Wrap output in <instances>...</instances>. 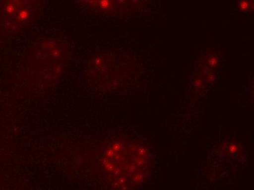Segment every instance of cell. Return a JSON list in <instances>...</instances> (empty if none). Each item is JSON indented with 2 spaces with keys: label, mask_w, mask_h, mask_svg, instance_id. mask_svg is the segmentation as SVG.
<instances>
[{
  "label": "cell",
  "mask_w": 254,
  "mask_h": 190,
  "mask_svg": "<svg viewBox=\"0 0 254 190\" xmlns=\"http://www.w3.org/2000/svg\"><path fill=\"white\" fill-rule=\"evenodd\" d=\"M64 61V51L62 46L56 42L49 41L41 45L35 59L38 72L45 74L58 75Z\"/></svg>",
  "instance_id": "cell-2"
},
{
  "label": "cell",
  "mask_w": 254,
  "mask_h": 190,
  "mask_svg": "<svg viewBox=\"0 0 254 190\" xmlns=\"http://www.w3.org/2000/svg\"><path fill=\"white\" fill-rule=\"evenodd\" d=\"M91 8L104 13L122 12L128 7L131 0H81Z\"/></svg>",
  "instance_id": "cell-3"
},
{
  "label": "cell",
  "mask_w": 254,
  "mask_h": 190,
  "mask_svg": "<svg viewBox=\"0 0 254 190\" xmlns=\"http://www.w3.org/2000/svg\"><path fill=\"white\" fill-rule=\"evenodd\" d=\"M43 0H0V26L13 32L33 21Z\"/></svg>",
  "instance_id": "cell-1"
}]
</instances>
